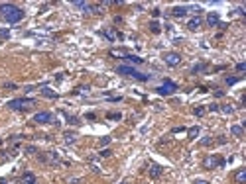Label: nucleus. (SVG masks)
I'll use <instances>...</instances> for the list:
<instances>
[{
    "label": "nucleus",
    "instance_id": "7ed1b4c3",
    "mask_svg": "<svg viewBox=\"0 0 246 184\" xmlns=\"http://www.w3.org/2000/svg\"><path fill=\"white\" fill-rule=\"evenodd\" d=\"M32 104H36L34 98H16V100H10V102H8V108H10V110H22V108H28V106H32Z\"/></svg>",
    "mask_w": 246,
    "mask_h": 184
},
{
    "label": "nucleus",
    "instance_id": "39448f33",
    "mask_svg": "<svg viewBox=\"0 0 246 184\" xmlns=\"http://www.w3.org/2000/svg\"><path fill=\"white\" fill-rule=\"evenodd\" d=\"M164 61L168 63L169 67H175V65H179V63H181V55H179V53H165V55H164Z\"/></svg>",
    "mask_w": 246,
    "mask_h": 184
},
{
    "label": "nucleus",
    "instance_id": "2eb2a0df",
    "mask_svg": "<svg viewBox=\"0 0 246 184\" xmlns=\"http://www.w3.org/2000/svg\"><path fill=\"white\" fill-rule=\"evenodd\" d=\"M32 182H36V178H34V174H32V172H28V174H24V178H22V184H32Z\"/></svg>",
    "mask_w": 246,
    "mask_h": 184
},
{
    "label": "nucleus",
    "instance_id": "b1692460",
    "mask_svg": "<svg viewBox=\"0 0 246 184\" xmlns=\"http://www.w3.org/2000/svg\"><path fill=\"white\" fill-rule=\"evenodd\" d=\"M205 114V110H203V108H195V116H203Z\"/></svg>",
    "mask_w": 246,
    "mask_h": 184
},
{
    "label": "nucleus",
    "instance_id": "aec40b11",
    "mask_svg": "<svg viewBox=\"0 0 246 184\" xmlns=\"http://www.w3.org/2000/svg\"><path fill=\"white\" fill-rule=\"evenodd\" d=\"M10 37V30H0V39H6Z\"/></svg>",
    "mask_w": 246,
    "mask_h": 184
},
{
    "label": "nucleus",
    "instance_id": "393cba45",
    "mask_svg": "<svg viewBox=\"0 0 246 184\" xmlns=\"http://www.w3.org/2000/svg\"><path fill=\"white\" fill-rule=\"evenodd\" d=\"M223 112L224 114H232V108L230 106H223Z\"/></svg>",
    "mask_w": 246,
    "mask_h": 184
},
{
    "label": "nucleus",
    "instance_id": "0eeeda50",
    "mask_svg": "<svg viewBox=\"0 0 246 184\" xmlns=\"http://www.w3.org/2000/svg\"><path fill=\"white\" fill-rule=\"evenodd\" d=\"M217 165H223V161L217 157H207L205 159V169H215Z\"/></svg>",
    "mask_w": 246,
    "mask_h": 184
},
{
    "label": "nucleus",
    "instance_id": "423d86ee",
    "mask_svg": "<svg viewBox=\"0 0 246 184\" xmlns=\"http://www.w3.org/2000/svg\"><path fill=\"white\" fill-rule=\"evenodd\" d=\"M53 120V116L49 114V112H40V114L34 116V122L36 123H49Z\"/></svg>",
    "mask_w": 246,
    "mask_h": 184
},
{
    "label": "nucleus",
    "instance_id": "f03ea898",
    "mask_svg": "<svg viewBox=\"0 0 246 184\" xmlns=\"http://www.w3.org/2000/svg\"><path fill=\"white\" fill-rule=\"evenodd\" d=\"M116 73L122 74V77H130V78H136V80H142V82L150 80V74L140 73V71H136L134 67H130V65H120L118 69H116Z\"/></svg>",
    "mask_w": 246,
    "mask_h": 184
},
{
    "label": "nucleus",
    "instance_id": "20e7f679",
    "mask_svg": "<svg viewBox=\"0 0 246 184\" xmlns=\"http://www.w3.org/2000/svg\"><path fill=\"white\" fill-rule=\"evenodd\" d=\"M158 94H161V96H169V94H173V92L177 90V84H173L172 80H164V84L161 86H158Z\"/></svg>",
    "mask_w": 246,
    "mask_h": 184
},
{
    "label": "nucleus",
    "instance_id": "c756f323",
    "mask_svg": "<svg viewBox=\"0 0 246 184\" xmlns=\"http://www.w3.org/2000/svg\"><path fill=\"white\" fill-rule=\"evenodd\" d=\"M195 184H209V182H205V180H197Z\"/></svg>",
    "mask_w": 246,
    "mask_h": 184
},
{
    "label": "nucleus",
    "instance_id": "5701e85b",
    "mask_svg": "<svg viewBox=\"0 0 246 184\" xmlns=\"http://www.w3.org/2000/svg\"><path fill=\"white\" fill-rule=\"evenodd\" d=\"M105 35L108 37V39H114V37H116V33H114V31H105Z\"/></svg>",
    "mask_w": 246,
    "mask_h": 184
},
{
    "label": "nucleus",
    "instance_id": "cd10ccee",
    "mask_svg": "<svg viewBox=\"0 0 246 184\" xmlns=\"http://www.w3.org/2000/svg\"><path fill=\"white\" fill-rule=\"evenodd\" d=\"M101 155H102V157H108V155H110V149H105V151H101Z\"/></svg>",
    "mask_w": 246,
    "mask_h": 184
},
{
    "label": "nucleus",
    "instance_id": "6ab92c4d",
    "mask_svg": "<svg viewBox=\"0 0 246 184\" xmlns=\"http://www.w3.org/2000/svg\"><path fill=\"white\" fill-rule=\"evenodd\" d=\"M150 30H152L154 33H160V24H158V22H152V24H150Z\"/></svg>",
    "mask_w": 246,
    "mask_h": 184
},
{
    "label": "nucleus",
    "instance_id": "9b49d317",
    "mask_svg": "<svg viewBox=\"0 0 246 184\" xmlns=\"http://www.w3.org/2000/svg\"><path fill=\"white\" fill-rule=\"evenodd\" d=\"M207 22H209V26H217V24H219V14L209 12V16H207Z\"/></svg>",
    "mask_w": 246,
    "mask_h": 184
},
{
    "label": "nucleus",
    "instance_id": "bb28decb",
    "mask_svg": "<svg viewBox=\"0 0 246 184\" xmlns=\"http://www.w3.org/2000/svg\"><path fill=\"white\" fill-rule=\"evenodd\" d=\"M108 118L110 120H120V114H108Z\"/></svg>",
    "mask_w": 246,
    "mask_h": 184
},
{
    "label": "nucleus",
    "instance_id": "1a4fd4ad",
    "mask_svg": "<svg viewBox=\"0 0 246 184\" xmlns=\"http://www.w3.org/2000/svg\"><path fill=\"white\" fill-rule=\"evenodd\" d=\"M172 14L175 16V18H181V16L187 14V8H185V6H175V8L172 10Z\"/></svg>",
    "mask_w": 246,
    "mask_h": 184
},
{
    "label": "nucleus",
    "instance_id": "4be33fe9",
    "mask_svg": "<svg viewBox=\"0 0 246 184\" xmlns=\"http://www.w3.org/2000/svg\"><path fill=\"white\" fill-rule=\"evenodd\" d=\"M197 131H199V129H197V127H193V129H189V137H191V139H193V137H195V135H197Z\"/></svg>",
    "mask_w": 246,
    "mask_h": 184
},
{
    "label": "nucleus",
    "instance_id": "f257e3e1",
    "mask_svg": "<svg viewBox=\"0 0 246 184\" xmlns=\"http://www.w3.org/2000/svg\"><path fill=\"white\" fill-rule=\"evenodd\" d=\"M0 16L8 24H16L24 18V12H22V8L14 6V4H0Z\"/></svg>",
    "mask_w": 246,
    "mask_h": 184
},
{
    "label": "nucleus",
    "instance_id": "f8f14e48",
    "mask_svg": "<svg viewBox=\"0 0 246 184\" xmlns=\"http://www.w3.org/2000/svg\"><path fill=\"white\" fill-rule=\"evenodd\" d=\"M234 178H236V182H238V184H244V180H246V170H244V169H240L238 172L234 174Z\"/></svg>",
    "mask_w": 246,
    "mask_h": 184
},
{
    "label": "nucleus",
    "instance_id": "c85d7f7f",
    "mask_svg": "<svg viewBox=\"0 0 246 184\" xmlns=\"http://www.w3.org/2000/svg\"><path fill=\"white\" fill-rule=\"evenodd\" d=\"M108 141H110V139H108V137H102V139H101V145H106Z\"/></svg>",
    "mask_w": 246,
    "mask_h": 184
},
{
    "label": "nucleus",
    "instance_id": "f3484780",
    "mask_svg": "<svg viewBox=\"0 0 246 184\" xmlns=\"http://www.w3.org/2000/svg\"><path fill=\"white\" fill-rule=\"evenodd\" d=\"M75 6H77V8H81V10L91 12V6H89V4H85V2H75Z\"/></svg>",
    "mask_w": 246,
    "mask_h": 184
},
{
    "label": "nucleus",
    "instance_id": "4468645a",
    "mask_svg": "<svg viewBox=\"0 0 246 184\" xmlns=\"http://www.w3.org/2000/svg\"><path fill=\"white\" fill-rule=\"evenodd\" d=\"M230 131H232V135H236V137H242L244 135V129L240 127V125H232Z\"/></svg>",
    "mask_w": 246,
    "mask_h": 184
},
{
    "label": "nucleus",
    "instance_id": "7c9ffc66",
    "mask_svg": "<svg viewBox=\"0 0 246 184\" xmlns=\"http://www.w3.org/2000/svg\"><path fill=\"white\" fill-rule=\"evenodd\" d=\"M32 184H36V182H32Z\"/></svg>",
    "mask_w": 246,
    "mask_h": 184
},
{
    "label": "nucleus",
    "instance_id": "ddd939ff",
    "mask_svg": "<svg viewBox=\"0 0 246 184\" xmlns=\"http://www.w3.org/2000/svg\"><path fill=\"white\" fill-rule=\"evenodd\" d=\"M161 174V166L160 165H154L152 169H150V176H154V178H158Z\"/></svg>",
    "mask_w": 246,
    "mask_h": 184
},
{
    "label": "nucleus",
    "instance_id": "412c9836",
    "mask_svg": "<svg viewBox=\"0 0 246 184\" xmlns=\"http://www.w3.org/2000/svg\"><path fill=\"white\" fill-rule=\"evenodd\" d=\"M238 80H240L238 77H228L227 78V84H234V82H238Z\"/></svg>",
    "mask_w": 246,
    "mask_h": 184
},
{
    "label": "nucleus",
    "instance_id": "a878e982",
    "mask_svg": "<svg viewBox=\"0 0 246 184\" xmlns=\"http://www.w3.org/2000/svg\"><path fill=\"white\" fill-rule=\"evenodd\" d=\"M246 69V63H238V65H236V71H244Z\"/></svg>",
    "mask_w": 246,
    "mask_h": 184
},
{
    "label": "nucleus",
    "instance_id": "dca6fc26",
    "mask_svg": "<svg viewBox=\"0 0 246 184\" xmlns=\"http://www.w3.org/2000/svg\"><path fill=\"white\" fill-rule=\"evenodd\" d=\"M205 69H207V65H195L193 69H191V73L197 74V73H201V71H205Z\"/></svg>",
    "mask_w": 246,
    "mask_h": 184
},
{
    "label": "nucleus",
    "instance_id": "a211bd4d",
    "mask_svg": "<svg viewBox=\"0 0 246 184\" xmlns=\"http://www.w3.org/2000/svg\"><path fill=\"white\" fill-rule=\"evenodd\" d=\"M41 92H43V96H47V98H57V94H55V92H51L49 88H43Z\"/></svg>",
    "mask_w": 246,
    "mask_h": 184
},
{
    "label": "nucleus",
    "instance_id": "9d476101",
    "mask_svg": "<svg viewBox=\"0 0 246 184\" xmlns=\"http://www.w3.org/2000/svg\"><path fill=\"white\" fill-rule=\"evenodd\" d=\"M187 28H189V30H199V28H201V18H193V20H189V24H187Z\"/></svg>",
    "mask_w": 246,
    "mask_h": 184
},
{
    "label": "nucleus",
    "instance_id": "6e6552de",
    "mask_svg": "<svg viewBox=\"0 0 246 184\" xmlns=\"http://www.w3.org/2000/svg\"><path fill=\"white\" fill-rule=\"evenodd\" d=\"M124 61L130 63V65H142V63H144V59H140V57H136V55H126Z\"/></svg>",
    "mask_w": 246,
    "mask_h": 184
}]
</instances>
